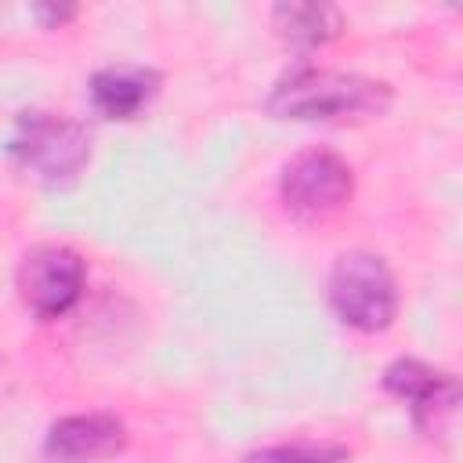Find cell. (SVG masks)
<instances>
[{
    "mask_svg": "<svg viewBox=\"0 0 463 463\" xmlns=\"http://www.w3.org/2000/svg\"><path fill=\"white\" fill-rule=\"evenodd\" d=\"M275 29L293 47H322L340 33V11L329 4H279Z\"/></svg>",
    "mask_w": 463,
    "mask_h": 463,
    "instance_id": "9c48e42d",
    "label": "cell"
},
{
    "mask_svg": "<svg viewBox=\"0 0 463 463\" xmlns=\"http://www.w3.org/2000/svg\"><path fill=\"white\" fill-rule=\"evenodd\" d=\"M268 112L275 119H351V116H376L391 105V87L358 72L336 69H293L286 72L271 94Z\"/></svg>",
    "mask_w": 463,
    "mask_h": 463,
    "instance_id": "6da1fadb",
    "label": "cell"
},
{
    "mask_svg": "<svg viewBox=\"0 0 463 463\" xmlns=\"http://www.w3.org/2000/svg\"><path fill=\"white\" fill-rule=\"evenodd\" d=\"M383 387L402 398L420 427H438L441 416H452L459 405V383L452 373L430 369L416 358H398L383 373Z\"/></svg>",
    "mask_w": 463,
    "mask_h": 463,
    "instance_id": "8992f818",
    "label": "cell"
},
{
    "mask_svg": "<svg viewBox=\"0 0 463 463\" xmlns=\"http://www.w3.org/2000/svg\"><path fill=\"white\" fill-rule=\"evenodd\" d=\"M90 105L105 119H130L137 116L159 90L156 69L145 65H109L90 76Z\"/></svg>",
    "mask_w": 463,
    "mask_h": 463,
    "instance_id": "ba28073f",
    "label": "cell"
},
{
    "mask_svg": "<svg viewBox=\"0 0 463 463\" xmlns=\"http://www.w3.org/2000/svg\"><path fill=\"white\" fill-rule=\"evenodd\" d=\"M87 264L72 246L61 242H40L33 246L18 264V297L36 318H58L65 315L80 293H83Z\"/></svg>",
    "mask_w": 463,
    "mask_h": 463,
    "instance_id": "5b68a950",
    "label": "cell"
},
{
    "mask_svg": "<svg viewBox=\"0 0 463 463\" xmlns=\"http://www.w3.org/2000/svg\"><path fill=\"white\" fill-rule=\"evenodd\" d=\"M347 449L344 445H329V441H289V445H268L257 449L250 456H242V463H347Z\"/></svg>",
    "mask_w": 463,
    "mask_h": 463,
    "instance_id": "30bf717a",
    "label": "cell"
},
{
    "mask_svg": "<svg viewBox=\"0 0 463 463\" xmlns=\"http://www.w3.org/2000/svg\"><path fill=\"white\" fill-rule=\"evenodd\" d=\"M127 445V427L112 412H76L51 423L43 452L58 463H94L109 459Z\"/></svg>",
    "mask_w": 463,
    "mask_h": 463,
    "instance_id": "52a82bcc",
    "label": "cell"
},
{
    "mask_svg": "<svg viewBox=\"0 0 463 463\" xmlns=\"http://www.w3.org/2000/svg\"><path fill=\"white\" fill-rule=\"evenodd\" d=\"M329 304L336 318L362 333H380L398 315V286L383 257L354 250L333 264L329 275Z\"/></svg>",
    "mask_w": 463,
    "mask_h": 463,
    "instance_id": "3957f363",
    "label": "cell"
},
{
    "mask_svg": "<svg viewBox=\"0 0 463 463\" xmlns=\"http://www.w3.org/2000/svg\"><path fill=\"white\" fill-rule=\"evenodd\" d=\"M279 192L297 221H326L347 206L354 192V177L340 156L326 148H307L282 166Z\"/></svg>",
    "mask_w": 463,
    "mask_h": 463,
    "instance_id": "277c9868",
    "label": "cell"
},
{
    "mask_svg": "<svg viewBox=\"0 0 463 463\" xmlns=\"http://www.w3.org/2000/svg\"><path fill=\"white\" fill-rule=\"evenodd\" d=\"M7 156L43 184H69L90 159V137L76 119L33 109L14 119Z\"/></svg>",
    "mask_w": 463,
    "mask_h": 463,
    "instance_id": "7a4b0ae2",
    "label": "cell"
}]
</instances>
